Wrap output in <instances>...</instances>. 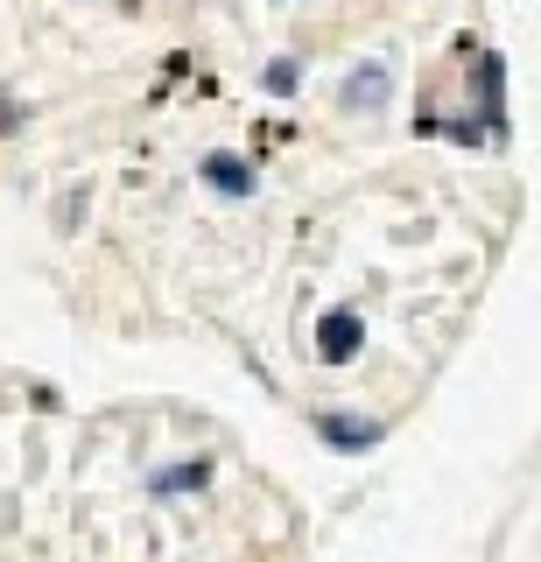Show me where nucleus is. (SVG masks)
<instances>
[{
  "label": "nucleus",
  "instance_id": "obj_1",
  "mask_svg": "<svg viewBox=\"0 0 541 562\" xmlns=\"http://www.w3.org/2000/svg\"><path fill=\"white\" fill-rule=\"evenodd\" d=\"M317 443H324V450H338V457H365V450L387 443V422H373V415H345V408H324V415H317Z\"/></svg>",
  "mask_w": 541,
  "mask_h": 562
},
{
  "label": "nucleus",
  "instance_id": "obj_2",
  "mask_svg": "<svg viewBox=\"0 0 541 562\" xmlns=\"http://www.w3.org/2000/svg\"><path fill=\"white\" fill-rule=\"evenodd\" d=\"M394 105V70L380 64V57H365L345 70V85H338V113H387Z\"/></svg>",
  "mask_w": 541,
  "mask_h": 562
},
{
  "label": "nucleus",
  "instance_id": "obj_3",
  "mask_svg": "<svg viewBox=\"0 0 541 562\" xmlns=\"http://www.w3.org/2000/svg\"><path fill=\"white\" fill-rule=\"evenodd\" d=\"M359 351H365V316L359 310H330L317 324V359L324 366H352Z\"/></svg>",
  "mask_w": 541,
  "mask_h": 562
},
{
  "label": "nucleus",
  "instance_id": "obj_4",
  "mask_svg": "<svg viewBox=\"0 0 541 562\" xmlns=\"http://www.w3.org/2000/svg\"><path fill=\"white\" fill-rule=\"evenodd\" d=\"M198 176H204V190H218V198H253L260 190V169L247 162V155H233V148H212L198 162Z\"/></svg>",
  "mask_w": 541,
  "mask_h": 562
},
{
  "label": "nucleus",
  "instance_id": "obj_5",
  "mask_svg": "<svg viewBox=\"0 0 541 562\" xmlns=\"http://www.w3.org/2000/svg\"><path fill=\"white\" fill-rule=\"evenodd\" d=\"M204 485H212V457H183V464L148 471V492H155V499H183V492H204Z\"/></svg>",
  "mask_w": 541,
  "mask_h": 562
},
{
  "label": "nucleus",
  "instance_id": "obj_6",
  "mask_svg": "<svg viewBox=\"0 0 541 562\" xmlns=\"http://www.w3.org/2000/svg\"><path fill=\"white\" fill-rule=\"evenodd\" d=\"M260 85H268V92H274V99H289V92H295V85H303V57H274L268 70H260Z\"/></svg>",
  "mask_w": 541,
  "mask_h": 562
},
{
  "label": "nucleus",
  "instance_id": "obj_7",
  "mask_svg": "<svg viewBox=\"0 0 541 562\" xmlns=\"http://www.w3.org/2000/svg\"><path fill=\"white\" fill-rule=\"evenodd\" d=\"M274 8H295V0H274Z\"/></svg>",
  "mask_w": 541,
  "mask_h": 562
}]
</instances>
